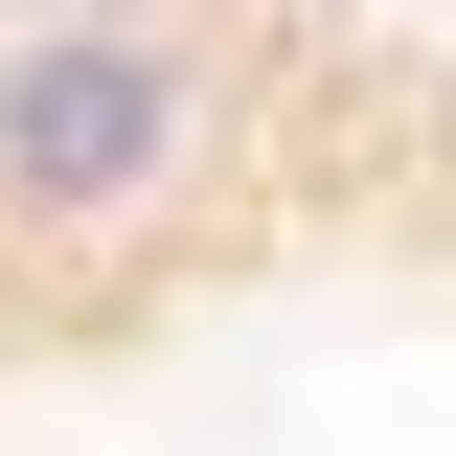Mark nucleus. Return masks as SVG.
<instances>
[{
    "instance_id": "f257e3e1",
    "label": "nucleus",
    "mask_w": 456,
    "mask_h": 456,
    "mask_svg": "<svg viewBox=\"0 0 456 456\" xmlns=\"http://www.w3.org/2000/svg\"><path fill=\"white\" fill-rule=\"evenodd\" d=\"M228 46L183 0H23L0 23V228L23 251H137L228 160Z\"/></svg>"
}]
</instances>
